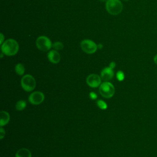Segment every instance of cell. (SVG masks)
<instances>
[{"mask_svg":"<svg viewBox=\"0 0 157 157\" xmlns=\"http://www.w3.org/2000/svg\"><path fill=\"white\" fill-rule=\"evenodd\" d=\"M5 134H6L5 130L3 129L2 127H1V128H0V139L1 140L4 138V137L5 136Z\"/></svg>","mask_w":157,"mask_h":157,"instance_id":"d6986e66","label":"cell"},{"mask_svg":"<svg viewBox=\"0 0 157 157\" xmlns=\"http://www.w3.org/2000/svg\"><path fill=\"white\" fill-rule=\"evenodd\" d=\"M99 93L105 98H112L115 93L114 86L109 82H104L101 84L99 88Z\"/></svg>","mask_w":157,"mask_h":157,"instance_id":"3957f363","label":"cell"},{"mask_svg":"<svg viewBox=\"0 0 157 157\" xmlns=\"http://www.w3.org/2000/svg\"><path fill=\"white\" fill-rule=\"evenodd\" d=\"M96 104H97V105L99 107V109L102 110H105L107 108V104H106V102H105L101 99L98 100L96 102Z\"/></svg>","mask_w":157,"mask_h":157,"instance_id":"9a60e30c","label":"cell"},{"mask_svg":"<svg viewBox=\"0 0 157 157\" xmlns=\"http://www.w3.org/2000/svg\"><path fill=\"white\" fill-rule=\"evenodd\" d=\"M1 44H2L3 43H4V36H3V34L1 33Z\"/></svg>","mask_w":157,"mask_h":157,"instance_id":"44dd1931","label":"cell"},{"mask_svg":"<svg viewBox=\"0 0 157 157\" xmlns=\"http://www.w3.org/2000/svg\"><path fill=\"white\" fill-rule=\"evenodd\" d=\"M52 47L53 48H55L56 50H61L63 48L64 45L61 42H55L53 45Z\"/></svg>","mask_w":157,"mask_h":157,"instance_id":"2e32d148","label":"cell"},{"mask_svg":"<svg viewBox=\"0 0 157 157\" xmlns=\"http://www.w3.org/2000/svg\"><path fill=\"white\" fill-rule=\"evenodd\" d=\"M99 1H102V2H104V1H105L106 0H99Z\"/></svg>","mask_w":157,"mask_h":157,"instance_id":"cb8c5ba5","label":"cell"},{"mask_svg":"<svg viewBox=\"0 0 157 157\" xmlns=\"http://www.w3.org/2000/svg\"><path fill=\"white\" fill-rule=\"evenodd\" d=\"M105 7L110 14L116 15L122 11L123 4L120 0H107Z\"/></svg>","mask_w":157,"mask_h":157,"instance_id":"7a4b0ae2","label":"cell"},{"mask_svg":"<svg viewBox=\"0 0 157 157\" xmlns=\"http://www.w3.org/2000/svg\"><path fill=\"white\" fill-rule=\"evenodd\" d=\"M26 107V102L24 100L18 101L15 105V108L18 111L23 110Z\"/></svg>","mask_w":157,"mask_h":157,"instance_id":"4fadbf2b","label":"cell"},{"mask_svg":"<svg viewBox=\"0 0 157 157\" xmlns=\"http://www.w3.org/2000/svg\"><path fill=\"white\" fill-rule=\"evenodd\" d=\"M103 46H102V44H98V48H99V49H101V48H102V47Z\"/></svg>","mask_w":157,"mask_h":157,"instance_id":"603a6c76","label":"cell"},{"mask_svg":"<svg viewBox=\"0 0 157 157\" xmlns=\"http://www.w3.org/2000/svg\"><path fill=\"white\" fill-rule=\"evenodd\" d=\"M15 157H31V153L28 148H22L17 151Z\"/></svg>","mask_w":157,"mask_h":157,"instance_id":"7c38bea8","label":"cell"},{"mask_svg":"<svg viewBox=\"0 0 157 157\" xmlns=\"http://www.w3.org/2000/svg\"><path fill=\"white\" fill-rule=\"evenodd\" d=\"M44 94L40 91H34L32 93L28 98L29 102L33 105H39L41 104L44 101Z\"/></svg>","mask_w":157,"mask_h":157,"instance_id":"52a82bcc","label":"cell"},{"mask_svg":"<svg viewBox=\"0 0 157 157\" xmlns=\"http://www.w3.org/2000/svg\"><path fill=\"white\" fill-rule=\"evenodd\" d=\"M18 44L13 39L6 40L1 45L2 52L7 56L15 55L18 52Z\"/></svg>","mask_w":157,"mask_h":157,"instance_id":"6da1fadb","label":"cell"},{"mask_svg":"<svg viewBox=\"0 0 157 157\" xmlns=\"http://www.w3.org/2000/svg\"><path fill=\"white\" fill-rule=\"evenodd\" d=\"M113 77V71L110 67H107L103 69L101 72V77L105 82L110 80Z\"/></svg>","mask_w":157,"mask_h":157,"instance_id":"9c48e42d","label":"cell"},{"mask_svg":"<svg viewBox=\"0 0 157 157\" xmlns=\"http://www.w3.org/2000/svg\"><path fill=\"white\" fill-rule=\"evenodd\" d=\"M37 47L41 51L47 52L50 49L52 46L50 40L46 36H40L36 40Z\"/></svg>","mask_w":157,"mask_h":157,"instance_id":"5b68a950","label":"cell"},{"mask_svg":"<svg viewBox=\"0 0 157 157\" xmlns=\"http://www.w3.org/2000/svg\"><path fill=\"white\" fill-rule=\"evenodd\" d=\"M117 78L118 81L121 82L124 79V74L122 71H118L116 74Z\"/></svg>","mask_w":157,"mask_h":157,"instance_id":"e0dca14e","label":"cell"},{"mask_svg":"<svg viewBox=\"0 0 157 157\" xmlns=\"http://www.w3.org/2000/svg\"><path fill=\"white\" fill-rule=\"evenodd\" d=\"M115 66H116V63H115L114 61H112V62H111V63L109 64V67H110V68H112V69H114Z\"/></svg>","mask_w":157,"mask_h":157,"instance_id":"ffe728a7","label":"cell"},{"mask_svg":"<svg viewBox=\"0 0 157 157\" xmlns=\"http://www.w3.org/2000/svg\"><path fill=\"white\" fill-rule=\"evenodd\" d=\"M1 120H0V126L2 127L6 125L10 120V115L9 113L6 111L2 110L1 111Z\"/></svg>","mask_w":157,"mask_h":157,"instance_id":"8fae6325","label":"cell"},{"mask_svg":"<svg viewBox=\"0 0 157 157\" xmlns=\"http://www.w3.org/2000/svg\"><path fill=\"white\" fill-rule=\"evenodd\" d=\"M80 45L82 50L88 54L94 53L96 52L98 48V45L96 44V43L90 39L82 40Z\"/></svg>","mask_w":157,"mask_h":157,"instance_id":"8992f818","label":"cell"},{"mask_svg":"<svg viewBox=\"0 0 157 157\" xmlns=\"http://www.w3.org/2000/svg\"><path fill=\"white\" fill-rule=\"evenodd\" d=\"M89 96H90V98L91 99H92V100H95V99H96L97 98H98L97 94H96L94 92H93V91H91V92L90 93Z\"/></svg>","mask_w":157,"mask_h":157,"instance_id":"ac0fdd59","label":"cell"},{"mask_svg":"<svg viewBox=\"0 0 157 157\" xmlns=\"http://www.w3.org/2000/svg\"><path fill=\"white\" fill-rule=\"evenodd\" d=\"M153 61H154V63L157 65V54L154 56V58H153Z\"/></svg>","mask_w":157,"mask_h":157,"instance_id":"7402d4cb","label":"cell"},{"mask_svg":"<svg viewBox=\"0 0 157 157\" xmlns=\"http://www.w3.org/2000/svg\"><path fill=\"white\" fill-rule=\"evenodd\" d=\"M101 77L98 75L92 74L89 75L86 80L87 85L91 88H97L101 84Z\"/></svg>","mask_w":157,"mask_h":157,"instance_id":"ba28073f","label":"cell"},{"mask_svg":"<svg viewBox=\"0 0 157 157\" xmlns=\"http://www.w3.org/2000/svg\"><path fill=\"white\" fill-rule=\"evenodd\" d=\"M15 72L18 75H23V74L25 73V67H24L23 64H22L21 63L17 64L15 66Z\"/></svg>","mask_w":157,"mask_h":157,"instance_id":"5bb4252c","label":"cell"},{"mask_svg":"<svg viewBox=\"0 0 157 157\" xmlns=\"http://www.w3.org/2000/svg\"><path fill=\"white\" fill-rule=\"evenodd\" d=\"M124 1H128V0H124Z\"/></svg>","mask_w":157,"mask_h":157,"instance_id":"d4e9b609","label":"cell"},{"mask_svg":"<svg viewBox=\"0 0 157 157\" xmlns=\"http://www.w3.org/2000/svg\"><path fill=\"white\" fill-rule=\"evenodd\" d=\"M47 58L51 63L53 64H57L60 61V55L56 50H51L48 53Z\"/></svg>","mask_w":157,"mask_h":157,"instance_id":"30bf717a","label":"cell"},{"mask_svg":"<svg viewBox=\"0 0 157 157\" xmlns=\"http://www.w3.org/2000/svg\"><path fill=\"white\" fill-rule=\"evenodd\" d=\"M21 85L25 91L29 92L35 88L36 80L31 75L27 74L22 77L21 80Z\"/></svg>","mask_w":157,"mask_h":157,"instance_id":"277c9868","label":"cell"}]
</instances>
